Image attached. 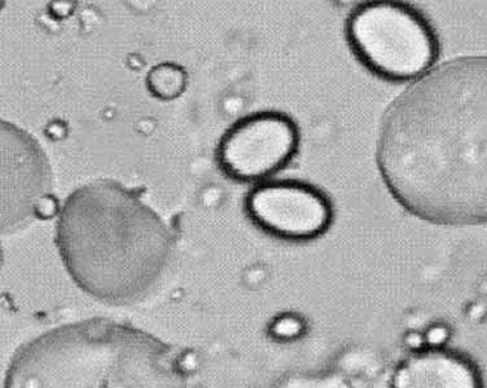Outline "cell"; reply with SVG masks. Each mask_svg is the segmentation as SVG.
<instances>
[{
	"label": "cell",
	"mask_w": 487,
	"mask_h": 388,
	"mask_svg": "<svg viewBox=\"0 0 487 388\" xmlns=\"http://www.w3.org/2000/svg\"><path fill=\"white\" fill-rule=\"evenodd\" d=\"M245 212L267 235L292 242L311 241L324 235L335 215L329 195L296 180L257 185L245 198Z\"/></svg>",
	"instance_id": "cell-6"
},
{
	"label": "cell",
	"mask_w": 487,
	"mask_h": 388,
	"mask_svg": "<svg viewBox=\"0 0 487 388\" xmlns=\"http://www.w3.org/2000/svg\"><path fill=\"white\" fill-rule=\"evenodd\" d=\"M347 38L368 70L392 82L419 78L438 58L435 29L423 14L403 3L371 2L354 8Z\"/></svg>",
	"instance_id": "cell-4"
},
{
	"label": "cell",
	"mask_w": 487,
	"mask_h": 388,
	"mask_svg": "<svg viewBox=\"0 0 487 388\" xmlns=\"http://www.w3.org/2000/svg\"><path fill=\"white\" fill-rule=\"evenodd\" d=\"M56 244L77 285L97 301L121 306L158 285L176 237L139 194L116 182H95L68 198Z\"/></svg>",
	"instance_id": "cell-2"
},
{
	"label": "cell",
	"mask_w": 487,
	"mask_h": 388,
	"mask_svg": "<svg viewBox=\"0 0 487 388\" xmlns=\"http://www.w3.org/2000/svg\"><path fill=\"white\" fill-rule=\"evenodd\" d=\"M147 86L150 94L161 100H173L185 93L187 74L176 64H161L149 70Z\"/></svg>",
	"instance_id": "cell-9"
},
{
	"label": "cell",
	"mask_w": 487,
	"mask_h": 388,
	"mask_svg": "<svg viewBox=\"0 0 487 388\" xmlns=\"http://www.w3.org/2000/svg\"><path fill=\"white\" fill-rule=\"evenodd\" d=\"M2 259H3L2 248H0V266H2Z\"/></svg>",
	"instance_id": "cell-12"
},
{
	"label": "cell",
	"mask_w": 487,
	"mask_h": 388,
	"mask_svg": "<svg viewBox=\"0 0 487 388\" xmlns=\"http://www.w3.org/2000/svg\"><path fill=\"white\" fill-rule=\"evenodd\" d=\"M56 210H58L56 201L53 200L51 195L47 194L41 198L40 203H37V207H35V216H41V218H51V216L56 214Z\"/></svg>",
	"instance_id": "cell-10"
},
{
	"label": "cell",
	"mask_w": 487,
	"mask_h": 388,
	"mask_svg": "<svg viewBox=\"0 0 487 388\" xmlns=\"http://www.w3.org/2000/svg\"><path fill=\"white\" fill-rule=\"evenodd\" d=\"M277 329V334L282 338H291L296 336L298 330H300V324L294 319H283L282 321L277 322L275 325Z\"/></svg>",
	"instance_id": "cell-11"
},
{
	"label": "cell",
	"mask_w": 487,
	"mask_h": 388,
	"mask_svg": "<svg viewBox=\"0 0 487 388\" xmlns=\"http://www.w3.org/2000/svg\"><path fill=\"white\" fill-rule=\"evenodd\" d=\"M377 165L392 197L444 225L487 216V62H447L410 87L383 121Z\"/></svg>",
	"instance_id": "cell-1"
},
{
	"label": "cell",
	"mask_w": 487,
	"mask_h": 388,
	"mask_svg": "<svg viewBox=\"0 0 487 388\" xmlns=\"http://www.w3.org/2000/svg\"><path fill=\"white\" fill-rule=\"evenodd\" d=\"M392 388H481L477 370L455 352L429 348L406 358Z\"/></svg>",
	"instance_id": "cell-8"
},
{
	"label": "cell",
	"mask_w": 487,
	"mask_h": 388,
	"mask_svg": "<svg viewBox=\"0 0 487 388\" xmlns=\"http://www.w3.org/2000/svg\"><path fill=\"white\" fill-rule=\"evenodd\" d=\"M5 388H188L179 357L147 331L105 319L53 328L23 346Z\"/></svg>",
	"instance_id": "cell-3"
},
{
	"label": "cell",
	"mask_w": 487,
	"mask_h": 388,
	"mask_svg": "<svg viewBox=\"0 0 487 388\" xmlns=\"http://www.w3.org/2000/svg\"><path fill=\"white\" fill-rule=\"evenodd\" d=\"M300 148V130L284 113L248 115L224 133L217 161L227 176L241 183H264L284 168Z\"/></svg>",
	"instance_id": "cell-5"
},
{
	"label": "cell",
	"mask_w": 487,
	"mask_h": 388,
	"mask_svg": "<svg viewBox=\"0 0 487 388\" xmlns=\"http://www.w3.org/2000/svg\"><path fill=\"white\" fill-rule=\"evenodd\" d=\"M51 188L42 147L16 124L0 120V235L22 230Z\"/></svg>",
	"instance_id": "cell-7"
}]
</instances>
